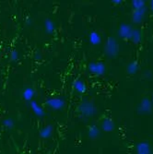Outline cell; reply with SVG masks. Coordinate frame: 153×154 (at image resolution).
Masks as SVG:
<instances>
[{"mask_svg":"<svg viewBox=\"0 0 153 154\" xmlns=\"http://www.w3.org/2000/svg\"><path fill=\"white\" fill-rule=\"evenodd\" d=\"M78 112L80 118L87 120L93 117L97 114V108L93 103L90 101H84L78 105Z\"/></svg>","mask_w":153,"mask_h":154,"instance_id":"obj_1","label":"cell"},{"mask_svg":"<svg viewBox=\"0 0 153 154\" xmlns=\"http://www.w3.org/2000/svg\"><path fill=\"white\" fill-rule=\"evenodd\" d=\"M119 44L116 39L113 36L108 37L104 45V54L108 57L114 58L116 57L119 54Z\"/></svg>","mask_w":153,"mask_h":154,"instance_id":"obj_2","label":"cell"},{"mask_svg":"<svg viewBox=\"0 0 153 154\" xmlns=\"http://www.w3.org/2000/svg\"><path fill=\"white\" fill-rule=\"evenodd\" d=\"M88 69L90 74L100 77L105 74L106 72V66L103 62H91L88 65Z\"/></svg>","mask_w":153,"mask_h":154,"instance_id":"obj_3","label":"cell"},{"mask_svg":"<svg viewBox=\"0 0 153 154\" xmlns=\"http://www.w3.org/2000/svg\"><path fill=\"white\" fill-rule=\"evenodd\" d=\"M152 108H153V104L151 100L148 97H145L140 101L139 104H138L137 112L140 115H148L152 112Z\"/></svg>","mask_w":153,"mask_h":154,"instance_id":"obj_4","label":"cell"},{"mask_svg":"<svg viewBox=\"0 0 153 154\" xmlns=\"http://www.w3.org/2000/svg\"><path fill=\"white\" fill-rule=\"evenodd\" d=\"M45 103L49 108H51L52 110H54V111H60L66 105L65 100L62 99V98H60V97L49 98V99L45 102Z\"/></svg>","mask_w":153,"mask_h":154,"instance_id":"obj_5","label":"cell"},{"mask_svg":"<svg viewBox=\"0 0 153 154\" xmlns=\"http://www.w3.org/2000/svg\"><path fill=\"white\" fill-rule=\"evenodd\" d=\"M132 32H133V28L130 25L127 23H123L120 25L118 29V36L123 40H130Z\"/></svg>","mask_w":153,"mask_h":154,"instance_id":"obj_6","label":"cell"},{"mask_svg":"<svg viewBox=\"0 0 153 154\" xmlns=\"http://www.w3.org/2000/svg\"><path fill=\"white\" fill-rule=\"evenodd\" d=\"M147 7H144L140 9H137V10H133L132 13V21L136 24H138L142 22V20H144L145 16H146V13H147Z\"/></svg>","mask_w":153,"mask_h":154,"instance_id":"obj_7","label":"cell"},{"mask_svg":"<svg viewBox=\"0 0 153 154\" xmlns=\"http://www.w3.org/2000/svg\"><path fill=\"white\" fill-rule=\"evenodd\" d=\"M115 128V124L114 120L110 117H105L102 122V129L104 132H113Z\"/></svg>","mask_w":153,"mask_h":154,"instance_id":"obj_8","label":"cell"},{"mask_svg":"<svg viewBox=\"0 0 153 154\" xmlns=\"http://www.w3.org/2000/svg\"><path fill=\"white\" fill-rule=\"evenodd\" d=\"M136 154H150L151 147L148 142L142 141L136 145Z\"/></svg>","mask_w":153,"mask_h":154,"instance_id":"obj_9","label":"cell"},{"mask_svg":"<svg viewBox=\"0 0 153 154\" xmlns=\"http://www.w3.org/2000/svg\"><path fill=\"white\" fill-rule=\"evenodd\" d=\"M73 88L79 94H84L87 91V85H86V83L83 81L82 79H75L73 81Z\"/></svg>","mask_w":153,"mask_h":154,"instance_id":"obj_10","label":"cell"},{"mask_svg":"<svg viewBox=\"0 0 153 154\" xmlns=\"http://www.w3.org/2000/svg\"><path fill=\"white\" fill-rule=\"evenodd\" d=\"M30 106H31V109L32 110V112L34 113V115L37 116L38 117H44L45 116V112H44V108L41 107L37 102L32 100V102H30Z\"/></svg>","mask_w":153,"mask_h":154,"instance_id":"obj_11","label":"cell"},{"mask_svg":"<svg viewBox=\"0 0 153 154\" xmlns=\"http://www.w3.org/2000/svg\"><path fill=\"white\" fill-rule=\"evenodd\" d=\"M54 132V127L52 125H47L44 127L40 131V137L44 139H47L52 137Z\"/></svg>","mask_w":153,"mask_h":154,"instance_id":"obj_12","label":"cell"},{"mask_svg":"<svg viewBox=\"0 0 153 154\" xmlns=\"http://www.w3.org/2000/svg\"><path fill=\"white\" fill-rule=\"evenodd\" d=\"M101 130L96 125H90L88 128V137L90 139H96L100 137Z\"/></svg>","mask_w":153,"mask_h":154,"instance_id":"obj_13","label":"cell"},{"mask_svg":"<svg viewBox=\"0 0 153 154\" xmlns=\"http://www.w3.org/2000/svg\"><path fill=\"white\" fill-rule=\"evenodd\" d=\"M130 41L135 45H138L142 41V32L139 29H133V32L131 33Z\"/></svg>","mask_w":153,"mask_h":154,"instance_id":"obj_14","label":"cell"},{"mask_svg":"<svg viewBox=\"0 0 153 154\" xmlns=\"http://www.w3.org/2000/svg\"><path fill=\"white\" fill-rule=\"evenodd\" d=\"M89 41L92 45H99L102 43V36L97 32H91L89 34Z\"/></svg>","mask_w":153,"mask_h":154,"instance_id":"obj_15","label":"cell"},{"mask_svg":"<svg viewBox=\"0 0 153 154\" xmlns=\"http://www.w3.org/2000/svg\"><path fill=\"white\" fill-rule=\"evenodd\" d=\"M35 95V91L31 87H27L24 89L23 92H22V97H23V99L27 102H32V99H33V97Z\"/></svg>","mask_w":153,"mask_h":154,"instance_id":"obj_16","label":"cell"},{"mask_svg":"<svg viewBox=\"0 0 153 154\" xmlns=\"http://www.w3.org/2000/svg\"><path fill=\"white\" fill-rule=\"evenodd\" d=\"M138 64L136 61H131L130 63H128L127 66V72L129 75H136L138 71Z\"/></svg>","mask_w":153,"mask_h":154,"instance_id":"obj_17","label":"cell"},{"mask_svg":"<svg viewBox=\"0 0 153 154\" xmlns=\"http://www.w3.org/2000/svg\"><path fill=\"white\" fill-rule=\"evenodd\" d=\"M44 29H45V32L49 34H52L54 30H55V25H54V22L52 20H45L44 21Z\"/></svg>","mask_w":153,"mask_h":154,"instance_id":"obj_18","label":"cell"},{"mask_svg":"<svg viewBox=\"0 0 153 154\" xmlns=\"http://www.w3.org/2000/svg\"><path fill=\"white\" fill-rule=\"evenodd\" d=\"M131 6L134 10L140 9V8L146 7V1L145 0H132Z\"/></svg>","mask_w":153,"mask_h":154,"instance_id":"obj_19","label":"cell"},{"mask_svg":"<svg viewBox=\"0 0 153 154\" xmlns=\"http://www.w3.org/2000/svg\"><path fill=\"white\" fill-rule=\"evenodd\" d=\"M3 125L8 129H12L14 128V121L12 118H6L3 120Z\"/></svg>","mask_w":153,"mask_h":154,"instance_id":"obj_20","label":"cell"},{"mask_svg":"<svg viewBox=\"0 0 153 154\" xmlns=\"http://www.w3.org/2000/svg\"><path fill=\"white\" fill-rule=\"evenodd\" d=\"M9 58L11 61L15 62L19 59V52L17 50H13L11 53H10V55H9Z\"/></svg>","mask_w":153,"mask_h":154,"instance_id":"obj_21","label":"cell"},{"mask_svg":"<svg viewBox=\"0 0 153 154\" xmlns=\"http://www.w3.org/2000/svg\"><path fill=\"white\" fill-rule=\"evenodd\" d=\"M112 3L114 5H121L123 3V0H113Z\"/></svg>","mask_w":153,"mask_h":154,"instance_id":"obj_22","label":"cell"},{"mask_svg":"<svg viewBox=\"0 0 153 154\" xmlns=\"http://www.w3.org/2000/svg\"><path fill=\"white\" fill-rule=\"evenodd\" d=\"M149 8L153 12V0H151V1L149 2Z\"/></svg>","mask_w":153,"mask_h":154,"instance_id":"obj_23","label":"cell"},{"mask_svg":"<svg viewBox=\"0 0 153 154\" xmlns=\"http://www.w3.org/2000/svg\"><path fill=\"white\" fill-rule=\"evenodd\" d=\"M151 102H152V104H153V96H152V99H151Z\"/></svg>","mask_w":153,"mask_h":154,"instance_id":"obj_24","label":"cell"}]
</instances>
